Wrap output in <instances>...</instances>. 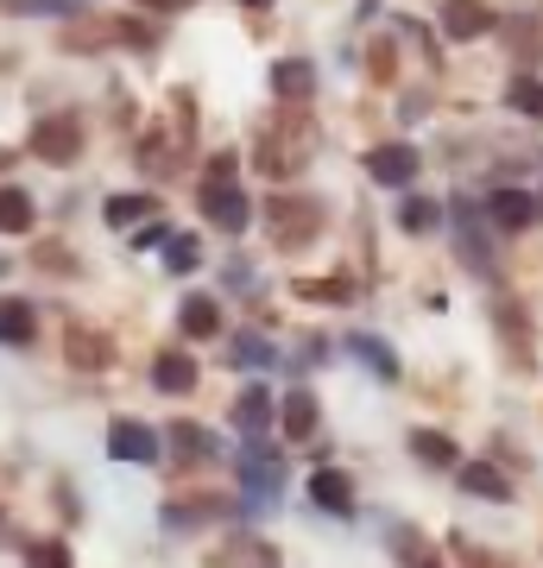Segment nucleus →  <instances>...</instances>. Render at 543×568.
Here are the masks:
<instances>
[{
    "mask_svg": "<svg viewBox=\"0 0 543 568\" xmlns=\"http://www.w3.org/2000/svg\"><path fill=\"white\" fill-rule=\"evenodd\" d=\"M486 215H493V227H505V234H519V227L537 222V196L531 190H493V203H486Z\"/></svg>",
    "mask_w": 543,
    "mask_h": 568,
    "instance_id": "10",
    "label": "nucleus"
},
{
    "mask_svg": "<svg viewBox=\"0 0 543 568\" xmlns=\"http://www.w3.org/2000/svg\"><path fill=\"white\" fill-rule=\"evenodd\" d=\"M7 13H77V0H0Z\"/></svg>",
    "mask_w": 543,
    "mask_h": 568,
    "instance_id": "31",
    "label": "nucleus"
},
{
    "mask_svg": "<svg viewBox=\"0 0 543 568\" xmlns=\"http://www.w3.org/2000/svg\"><path fill=\"white\" fill-rule=\"evenodd\" d=\"M32 222H39L32 196L26 190H0V234H32Z\"/></svg>",
    "mask_w": 543,
    "mask_h": 568,
    "instance_id": "17",
    "label": "nucleus"
},
{
    "mask_svg": "<svg viewBox=\"0 0 543 568\" xmlns=\"http://www.w3.org/2000/svg\"><path fill=\"white\" fill-rule=\"evenodd\" d=\"M32 152L44 164H77L82 159V121L77 114H51V121L32 126Z\"/></svg>",
    "mask_w": 543,
    "mask_h": 568,
    "instance_id": "3",
    "label": "nucleus"
},
{
    "mask_svg": "<svg viewBox=\"0 0 543 568\" xmlns=\"http://www.w3.org/2000/svg\"><path fill=\"white\" fill-rule=\"evenodd\" d=\"M178 323H183V335L209 342V335H222V310H215V297H183Z\"/></svg>",
    "mask_w": 543,
    "mask_h": 568,
    "instance_id": "16",
    "label": "nucleus"
},
{
    "mask_svg": "<svg viewBox=\"0 0 543 568\" xmlns=\"http://www.w3.org/2000/svg\"><path fill=\"white\" fill-rule=\"evenodd\" d=\"M411 455H418L423 467H455V443L436 436V429H418V436H411Z\"/></svg>",
    "mask_w": 543,
    "mask_h": 568,
    "instance_id": "24",
    "label": "nucleus"
},
{
    "mask_svg": "<svg viewBox=\"0 0 543 568\" xmlns=\"http://www.w3.org/2000/svg\"><path fill=\"white\" fill-rule=\"evenodd\" d=\"M108 455L114 462H159V436L145 424H133V417H121V424L108 429Z\"/></svg>",
    "mask_w": 543,
    "mask_h": 568,
    "instance_id": "9",
    "label": "nucleus"
},
{
    "mask_svg": "<svg viewBox=\"0 0 543 568\" xmlns=\"http://www.w3.org/2000/svg\"><path fill=\"white\" fill-rule=\"evenodd\" d=\"M0 342H13V347H26L32 342V310L13 297V304H0Z\"/></svg>",
    "mask_w": 543,
    "mask_h": 568,
    "instance_id": "26",
    "label": "nucleus"
},
{
    "mask_svg": "<svg viewBox=\"0 0 543 568\" xmlns=\"http://www.w3.org/2000/svg\"><path fill=\"white\" fill-rule=\"evenodd\" d=\"M70 366H89V373H95V366H108V354H114V347H108V335H95V328H70Z\"/></svg>",
    "mask_w": 543,
    "mask_h": 568,
    "instance_id": "18",
    "label": "nucleus"
},
{
    "mask_svg": "<svg viewBox=\"0 0 543 568\" xmlns=\"http://www.w3.org/2000/svg\"><path fill=\"white\" fill-rule=\"evenodd\" d=\"M443 32L449 39H486L493 32V7L486 0H443Z\"/></svg>",
    "mask_w": 543,
    "mask_h": 568,
    "instance_id": "8",
    "label": "nucleus"
},
{
    "mask_svg": "<svg viewBox=\"0 0 543 568\" xmlns=\"http://www.w3.org/2000/svg\"><path fill=\"white\" fill-rule=\"evenodd\" d=\"M241 487H247V499H253V506H272V499H279V487H284V462L260 443V436H253V443H247V455H241Z\"/></svg>",
    "mask_w": 543,
    "mask_h": 568,
    "instance_id": "2",
    "label": "nucleus"
},
{
    "mask_svg": "<svg viewBox=\"0 0 543 568\" xmlns=\"http://www.w3.org/2000/svg\"><path fill=\"white\" fill-rule=\"evenodd\" d=\"M310 145H316L310 121H303V114H291V121H279L260 140V171H265V178H298L303 164H310Z\"/></svg>",
    "mask_w": 543,
    "mask_h": 568,
    "instance_id": "1",
    "label": "nucleus"
},
{
    "mask_svg": "<svg viewBox=\"0 0 543 568\" xmlns=\"http://www.w3.org/2000/svg\"><path fill=\"white\" fill-rule=\"evenodd\" d=\"M462 493H474V499H493V506H505V499H512L505 474H500V467H486V462H467V467H462Z\"/></svg>",
    "mask_w": 543,
    "mask_h": 568,
    "instance_id": "15",
    "label": "nucleus"
},
{
    "mask_svg": "<svg viewBox=\"0 0 543 568\" xmlns=\"http://www.w3.org/2000/svg\"><path fill=\"white\" fill-rule=\"evenodd\" d=\"M202 215L222 227V234H241L253 209H247V196L234 190V178H209V183H202Z\"/></svg>",
    "mask_w": 543,
    "mask_h": 568,
    "instance_id": "4",
    "label": "nucleus"
},
{
    "mask_svg": "<svg viewBox=\"0 0 543 568\" xmlns=\"http://www.w3.org/2000/svg\"><path fill=\"white\" fill-rule=\"evenodd\" d=\"M505 108H512V114H531V121H543V82H537V77H512V89H505Z\"/></svg>",
    "mask_w": 543,
    "mask_h": 568,
    "instance_id": "25",
    "label": "nucleus"
},
{
    "mask_svg": "<svg viewBox=\"0 0 543 568\" xmlns=\"http://www.w3.org/2000/svg\"><path fill=\"white\" fill-rule=\"evenodd\" d=\"M399 227L404 234H436V227H443V203H430V196H404Z\"/></svg>",
    "mask_w": 543,
    "mask_h": 568,
    "instance_id": "19",
    "label": "nucleus"
},
{
    "mask_svg": "<svg viewBox=\"0 0 543 568\" xmlns=\"http://www.w3.org/2000/svg\"><path fill=\"white\" fill-rule=\"evenodd\" d=\"M284 436H291V443H310V436H316V398H310V386L284 392Z\"/></svg>",
    "mask_w": 543,
    "mask_h": 568,
    "instance_id": "12",
    "label": "nucleus"
},
{
    "mask_svg": "<svg viewBox=\"0 0 543 568\" xmlns=\"http://www.w3.org/2000/svg\"><path fill=\"white\" fill-rule=\"evenodd\" d=\"M316 227H322L316 203H303V196H279V203H272V234H279L284 246H303Z\"/></svg>",
    "mask_w": 543,
    "mask_h": 568,
    "instance_id": "5",
    "label": "nucleus"
},
{
    "mask_svg": "<svg viewBox=\"0 0 543 568\" xmlns=\"http://www.w3.org/2000/svg\"><path fill=\"white\" fill-rule=\"evenodd\" d=\"M247 7H272V0H247Z\"/></svg>",
    "mask_w": 543,
    "mask_h": 568,
    "instance_id": "35",
    "label": "nucleus"
},
{
    "mask_svg": "<svg viewBox=\"0 0 543 568\" xmlns=\"http://www.w3.org/2000/svg\"><path fill=\"white\" fill-rule=\"evenodd\" d=\"M171 448H178L183 462H202V455H215L209 429H197V424H171Z\"/></svg>",
    "mask_w": 543,
    "mask_h": 568,
    "instance_id": "28",
    "label": "nucleus"
},
{
    "mask_svg": "<svg viewBox=\"0 0 543 568\" xmlns=\"http://www.w3.org/2000/svg\"><path fill=\"white\" fill-rule=\"evenodd\" d=\"M265 424H272V392H265V386H247L241 398H234V429H247V436H265Z\"/></svg>",
    "mask_w": 543,
    "mask_h": 568,
    "instance_id": "14",
    "label": "nucleus"
},
{
    "mask_svg": "<svg viewBox=\"0 0 543 568\" xmlns=\"http://www.w3.org/2000/svg\"><path fill=\"white\" fill-rule=\"evenodd\" d=\"M222 568H279V556L260 544V537H241V544L222 556Z\"/></svg>",
    "mask_w": 543,
    "mask_h": 568,
    "instance_id": "27",
    "label": "nucleus"
},
{
    "mask_svg": "<svg viewBox=\"0 0 543 568\" xmlns=\"http://www.w3.org/2000/svg\"><path fill=\"white\" fill-rule=\"evenodd\" d=\"M354 361L373 366L380 379H399V354H392V347H385L380 335H354Z\"/></svg>",
    "mask_w": 543,
    "mask_h": 568,
    "instance_id": "22",
    "label": "nucleus"
},
{
    "mask_svg": "<svg viewBox=\"0 0 543 568\" xmlns=\"http://www.w3.org/2000/svg\"><path fill=\"white\" fill-rule=\"evenodd\" d=\"M272 95H279V102H310V95H316V70L303 58L272 63Z\"/></svg>",
    "mask_w": 543,
    "mask_h": 568,
    "instance_id": "11",
    "label": "nucleus"
},
{
    "mask_svg": "<svg viewBox=\"0 0 543 568\" xmlns=\"http://www.w3.org/2000/svg\"><path fill=\"white\" fill-rule=\"evenodd\" d=\"M108 227H140V222H152V196H108Z\"/></svg>",
    "mask_w": 543,
    "mask_h": 568,
    "instance_id": "23",
    "label": "nucleus"
},
{
    "mask_svg": "<svg viewBox=\"0 0 543 568\" xmlns=\"http://www.w3.org/2000/svg\"><path fill=\"white\" fill-rule=\"evenodd\" d=\"M145 7H159V13H178V7H190V0H145Z\"/></svg>",
    "mask_w": 543,
    "mask_h": 568,
    "instance_id": "34",
    "label": "nucleus"
},
{
    "mask_svg": "<svg viewBox=\"0 0 543 568\" xmlns=\"http://www.w3.org/2000/svg\"><path fill=\"white\" fill-rule=\"evenodd\" d=\"M366 178H373V183H385V190H404V183L418 178V152H411L404 140L373 145V152H366Z\"/></svg>",
    "mask_w": 543,
    "mask_h": 568,
    "instance_id": "6",
    "label": "nucleus"
},
{
    "mask_svg": "<svg viewBox=\"0 0 543 568\" xmlns=\"http://www.w3.org/2000/svg\"><path fill=\"white\" fill-rule=\"evenodd\" d=\"M298 297H310V304H348L354 291H348V278H303Z\"/></svg>",
    "mask_w": 543,
    "mask_h": 568,
    "instance_id": "29",
    "label": "nucleus"
},
{
    "mask_svg": "<svg viewBox=\"0 0 543 568\" xmlns=\"http://www.w3.org/2000/svg\"><path fill=\"white\" fill-rule=\"evenodd\" d=\"M310 499L322 511H335V518H354V480H348L342 467H316L310 474Z\"/></svg>",
    "mask_w": 543,
    "mask_h": 568,
    "instance_id": "7",
    "label": "nucleus"
},
{
    "mask_svg": "<svg viewBox=\"0 0 543 568\" xmlns=\"http://www.w3.org/2000/svg\"><path fill=\"white\" fill-rule=\"evenodd\" d=\"M455 234H462V260L474 265V272H493V253H486L481 227H474V203H467V196H455Z\"/></svg>",
    "mask_w": 543,
    "mask_h": 568,
    "instance_id": "13",
    "label": "nucleus"
},
{
    "mask_svg": "<svg viewBox=\"0 0 543 568\" xmlns=\"http://www.w3.org/2000/svg\"><path fill=\"white\" fill-rule=\"evenodd\" d=\"M26 562H32V568H70V549H63V544H32Z\"/></svg>",
    "mask_w": 543,
    "mask_h": 568,
    "instance_id": "32",
    "label": "nucleus"
},
{
    "mask_svg": "<svg viewBox=\"0 0 543 568\" xmlns=\"http://www.w3.org/2000/svg\"><path fill=\"white\" fill-rule=\"evenodd\" d=\"M164 265H171V272H197V265H202L197 234H171V246H164Z\"/></svg>",
    "mask_w": 543,
    "mask_h": 568,
    "instance_id": "30",
    "label": "nucleus"
},
{
    "mask_svg": "<svg viewBox=\"0 0 543 568\" xmlns=\"http://www.w3.org/2000/svg\"><path fill=\"white\" fill-rule=\"evenodd\" d=\"M228 361H234V366H253V373H265V366H279V347L265 342V335H234Z\"/></svg>",
    "mask_w": 543,
    "mask_h": 568,
    "instance_id": "21",
    "label": "nucleus"
},
{
    "mask_svg": "<svg viewBox=\"0 0 543 568\" xmlns=\"http://www.w3.org/2000/svg\"><path fill=\"white\" fill-rule=\"evenodd\" d=\"M152 379H159V392H190L197 386V361H190V354H159Z\"/></svg>",
    "mask_w": 543,
    "mask_h": 568,
    "instance_id": "20",
    "label": "nucleus"
},
{
    "mask_svg": "<svg viewBox=\"0 0 543 568\" xmlns=\"http://www.w3.org/2000/svg\"><path fill=\"white\" fill-rule=\"evenodd\" d=\"M399 556H404L411 568H436V556H430V549H418V544H411V530H399Z\"/></svg>",
    "mask_w": 543,
    "mask_h": 568,
    "instance_id": "33",
    "label": "nucleus"
}]
</instances>
